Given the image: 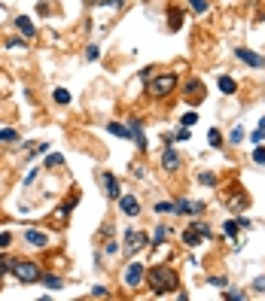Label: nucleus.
Masks as SVG:
<instances>
[{
    "instance_id": "1",
    "label": "nucleus",
    "mask_w": 265,
    "mask_h": 301,
    "mask_svg": "<svg viewBox=\"0 0 265 301\" xmlns=\"http://www.w3.org/2000/svg\"><path fill=\"white\" fill-rule=\"evenodd\" d=\"M144 280L150 283L152 295H168V292L177 289V274H174V268H168V265H152Z\"/></svg>"
},
{
    "instance_id": "2",
    "label": "nucleus",
    "mask_w": 265,
    "mask_h": 301,
    "mask_svg": "<svg viewBox=\"0 0 265 301\" xmlns=\"http://www.w3.org/2000/svg\"><path fill=\"white\" fill-rule=\"evenodd\" d=\"M9 274L19 283H37L43 277V268H40V262H34V259H12L9 262Z\"/></svg>"
},
{
    "instance_id": "3",
    "label": "nucleus",
    "mask_w": 265,
    "mask_h": 301,
    "mask_svg": "<svg viewBox=\"0 0 265 301\" xmlns=\"http://www.w3.org/2000/svg\"><path fill=\"white\" fill-rule=\"evenodd\" d=\"M144 277H147V265L144 262H128L125 265V271H122V280H125V286L128 289H140L144 286Z\"/></svg>"
},
{
    "instance_id": "4",
    "label": "nucleus",
    "mask_w": 265,
    "mask_h": 301,
    "mask_svg": "<svg viewBox=\"0 0 265 301\" xmlns=\"http://www.w3.org/2000/svg\"><path fill=\"white\" fill-rule=\"evenodd\" d=\"M204 237H210V225L207 222H201V219H195L186 232H183V243L186 246H198V243H204Z\"/></svg>"
},
{
    "instance_id": "5",
    "label": "nucleus",
    "mask_w": 265,
    "mask_h": 301,
    "mask_svg": "<svg viewBox=\"0 0 265 301\" xmlns=\"http://www.w3.org/2000/svg\"><path fill=\"white\" fill-rule=\"evenodd\" d=\"M174 88H177V76L174 73H162V76L152 79V95L155 98H165L168 92H174Z\"/></svg>"
},
{
    "instance_id": "6",
    "label": "nucleus",
    "mask_w": 265,
    "mask_h": 301,
    "mask_svg": "<svg viewBox=\"0 0 265 301\" xmlns=\"http://www.w3.org/2000/svg\"><path fill=\"white\" fill-rule=\"evenodd\" d=\"M98 183L104 186V195H107V198H119V195H122V186H119V180H116L110 170H101L98 173Z\"/></svg>"
},
{
    "instance_id": "7",
    "label": "nucleus",
    "mask_w": 265,
    "mask_h": 301,
    "mask_svg": "<svg viewBox=\"0 0 265 301\" xmlns=\"http://www.w3.org/2000/svg\"><path fill=\"white\" fill-rule=\"evenodd\" d=\"M128 128H131V140H134V146L140 149V152H147V134H144V122H140L137 116H131L128 119Z\"/></svg>"
},
{
    "instance_id": "8",
    "label": "nucleus",
    "mask_w": 265,
    "mask_h": 301,
    "mask_svg": "<svg viewBox=\"0 0 265 301\" xmlns=\"http://www.w3.org/2000/svg\"><path fill=\"white\" fill-rule=\"evenodd\" d=\"M174 213H183V216H201V213H204V204H201V201L180 198V201H174Z\"/></svg>"
},
{
    "instance_id": "9",
    "label": "nucleus",
    "mask_w": 265,
    "mask_h": 301,
    "mask_svg": "<svg viewBox=\"0 0 265 301\" xmlns=\"http://www.w3.org/2000/svg\"><path fill=\"white\" fill-rule=\"evenodd\" d=\"M116 201H119V210H122V216H140V201L134 198V195L122 192Z\"/></svg>"
},
{
    "instance_id": "10",
    "label": "nucleus",
    "mask_w": 265,
    "mask_h": 301,
    "mask_svg": "<svg viewBox=\"0 0 265 301\" xmlns=\"http://www.w3.org/2000/svg\"><path fill=\"white\" fill-rule=\"evenodd\" d=\"M235 58H238V61H244V64H250L253 70L265 67V58H262V55H256V52H250V49H244V46H241V49H235Z\"/></svg>"
},
{
    "instance_id": "11",
    "label": "nucleus",
    "mask_w": 265,
    "mask_h": 301,
    "mask_svg": "<svg viewBox=\"0 0 265 301\" xmlns=\"http://www.w3.org/2000/svg\"><path fill=\"white\" fill-rule=\"evenodd\" d=\"M147 243H150L147 232H125V250H128V253L140 250V246H147Z\"/></svg>"
},
{
    "instance_id": "12",
    "label": "nucleus",
    "mask_w": 265,
    "mask_h": 301,
    "mask_svg": "<svg viewBox=\"0 0 265 301\" xmlns=\"http://www.w3.org/2000/svg\"><path fill=\"white\" fill-rule=\"evenodd\" d=\"M183 98H186V100H192V103L204 100V85H201L198 79H189V82H186V88H183Z\"/></svg>"
},
{
    "instance_id": "13",
    "label": "nucleus",
    "mask_w": 265,
    "mask_h": 301,
    "mask_svg": "<svg viewBox=\"0 0 265 301\" xmlns=\"http://www.w3.org/2000/svg\"><path fill=\"white\" fill-rule=\"evenodd\" d=\"M25 243L43 250V246H49V234H46V232H37V228H25Z\"/></svg>"
},
{
    "instance_id": "14",
    "label": "nucleus",
    "mask_w": 265,
    "mask_h": 301,
    "mask_svg": "<svg viewBox=\"0 0 265 301\" xmlns=\"http://www.w3.org/2000/svg\"><path fill=\"white\" fill-rule=\"evenodd\" d=\"M15 28H19V33H22L25 40H34V37H37V25H34L28 15H19V19H15Z\"/></svg>"
},
{
    "instance_id": "15",
    "label": "nucleus",
    "mask_w": 265,
    "mask_h": 301,
    "mask_svg": "<svg viewBox=\"0 0 265 301\" xmlns=\"http://www.w3.org/2000/svg\"><path fill=\"white\" fill-rule=\"evenodd\" d=\"M162 167H165V170H177V167H180V155H177L171 146L162 152Z\"/></svg>"
},
{
    "instance_id": "16",
    "label": "nucleus",
    "mask_w": 265,
    "mask_h": 301,
    "mask_svg": "<svg viewBox=\"0 0 265 301\" xmlns=\"http://www.w3.org/2000/svg\"><path fill=\"white\" fill-rule=\"evenodd\" d=\"M107 131L113 137H122V140H131V128L128 125H122V122H107Z\"/></svg>"
},
{
    "instance_id": "17",
    "label": "nucleus",
    "mask_w": 265,
    "mask_h": 301,
    "mask_svg": "<svg viewBox=\"0 0 265 301\" xmlns=\"http://www.w3.org/2000/svg\"><path fill=\"white\" fill-rule=\"evenodd\" d=\"M217 85H220V92H223V95H235V92H238V82H235L232 76H226V73L217 79Z\"/></svg>"
},
{
    "instance_id": "18",
    "label": "nucleus",
    "mask_w": 265,
    "mask_h": 301,
    "mask_svg": "<svg viewBox=\"0 0 265 301\" xmlns=\"http://www.w3.org/2000/svg\"><path fill=\"white\" fill-rule=\"evenodd\" d=\"M168 237H171V225H158V228H155V234H152V240H150V243H155V246H162V243H165Z\"/></svg>"
},
{
    "instance_id": "19",
    "label": "nucleus",
    "mask_w": 265,
    "mask_h": 301,
    "mask_svg": "<svg viewBox=\"0 0 265 301\" xmlns=\"http://www.w3.org/2000/svg\"><path fill=\"white\" fill-rule=\"evenodd\" d=\"M40 280H43V286H46V289H52V292L64 286V280H61V277H55V274H43Z\"/></svg>"
},
{
    "instance_id": "20",
    "label": "nucleus",
    "mask_w": 265,
    "mask_h": 301,
    "mask_svg": "<svg viewBox=\"0 0 265 301\" xmlns=\"http://www.w3.org/2000/svg\"><path fill=\"white\" fill-rule=\"evenodd\" d=\"M0 143H19V131L15 128H0Z\"/></svg>"
},
{
    "instance_id": "21",
    "label": "nucleus",
    "mask_w": 265,
    "mask_h": 301,
    "mask_svg": "<svg viewBox=\"0 0 265 301\" xmlns=\"http://www.w3.org/2000/svg\"><path fill=\"white\" fill-rule=\"evenodd\" d=\"M52 100L61 103V107H67V103H70V92H67V88H55V92H52Z\"/></svg>"
},
{
    "instance_id": "22",
    "label": "nucleus",
    "mask_w": 265,
    "mask_h": 301,
    "mask_svg": "<svg viewBox=\"0 0 265 301\" xmlns=\"http://www.w3.org/2000/svg\"><path fill=\"white\" fill-rule=\"evenodd\" d=\"M101 58V46L98 43H88L85 46V61H98Z\"/></svg>"
},
{
    "instance_id": "23",
    "label": "nucleus",
    "mask_w": 265,
    "mask_h": 301,
    "mask_svg": "<svg viewBox=\"0 0 265 301\" xmlns=\"http://www.w3.org/2000/svg\"><path fill=\"white\" fill-rule=\"evenodd\" d=\"M223 298H228V301H244L247 292H244V289H223Z\"/></svg>"
},
{
    "instance_id": "24",
    "label": "nucleus",
    "mask_w": 265,
    "mask_h": 301,
    "mask_svg": "<svg viewBox=\"0 0 265 301\" xmlns=\"http://www.w3.org/2000/svg\"><path fill=\"white\" fill-rule=\"evenodd\" d=\"M241 140H244V125H235V128H232V134H228V143L238 146Z\"/></svg>"
},
{
    "instance_id": "25",
    "label": "nucleus",
    "mask_w": 265,
    "mask_h": 301,
    "mask_svg": "<svg viewBox=\"0 0 265 301\" xmlns=\"http://www.w3.org/2000/svg\"><path fill=\"white\" fill-rule=\"evenodd\" d=\"M180 125H186V128H192V125H198V113H195V110H189V113H183V119H180Z\"/></svg>"
},
{
    "instance_id": "26",
    "label": "nucleus",
    "mask_w": 265,
    "mask_h": 301,
    "mask_svg": "<svg viewBox=\"0 0 265 301\" xmlns=\"http://www.w3.org/2000/svg\"><path fill=\"white\" fill-rule=\"evenodd\" d=\"M207 140H210V146H214V149L223 146V134H220L217 128H210V131H207Z\"/></svg>"
},
{
    "instance_id": "27",
    "label": "nucleus",
    "mask_w": 265,
    "mask_h": 301,
    "mask_svg": "<svg viewBox=\"0 0 265 301\" xmlns=\"http://www.w3.org/2000/svg\"><path fill=\"white\" fill-rule=\"evenodd\" d=\"M189 9L195 15H204L207 12V0H189Z\"/></svg>"
},
{
    "instance_id": "28",
    "label": "nucleus",
    "mask_w": 265,
    "mask_h": 301,
    "mask_svg": "<svg viewBox=\"0 0 265 301\" xmlns=\"http://www.w3.org/2000/svg\"><path fill=\"white\" fill-rule=\"evenodd\" d=\"M168 19H171V22H168V28H171V31H180V28H183V15H180V12H171Z\"/></svg>"
},
{
    "instance_id": "29",
    "label": "nucleus",
    "mask_w": 265,
    "mask_h": 301,
    "mask_svg": "<svg viewBox=\"0 0 265 301\" xmlns=\"http://www.w3.org/2000/svg\"><path fill=\"white\" fill-rule=\"evenodd\" d=\"M61 165H64V155H58V152L46 155V167H61Z\"/></svg>"
},
{
    "instance_id": "30",
    "label": "nucleus",
    "mask_w": 265,
    "mask_h": 301,
    "mask_svg": "<svg viewBox=\"0 0 265 301\" xmlns=\"http://www.w3.org/2000/svg\"><path fill=\"white\" fill-rule=\"evenodd\" d=\"M9 262H12V259H6V256H0V289H3V277L9 274Z\"/></svg>"
},
{
    "instance_id": "31",
    "label": "nucleus",
    "mask_w": 265,
    "mask_h": 301,
    "mask_svg": "<svg viewBox=\"0 0 265 301\" xmlns=\"http://www.w3.org/2000/svg\"><path fill=\"white\" fill-rule=\"evenodd\" d=\"M198 183L201 186H217V176L210 173V170H204V173H198Z\"/></svg>"
},
{
    "instance_id": "32",
    "label": "nucleus",
    "mask_w": 265,
    "mask_h": 301,
    "mask_svg": "<svg viewBox=\"0 0 265 301\" xmlns=\"http://www.w3.org/2000/svg\"><path fill=\"white\" fill-rule=\"evenodd\" d=\"M155 213H171V216H177V213H174V201H162V204H155Z\"/></svg>"
},
{
    "instance_id": "33",
    "label": "nucleus",
    "mask_w": 265,
    "mask_h": 301,
    "mask_svg": "<svg viewBox=\"0 0 265 301\" xmlns=\"http://www.w3.org/2000/svg\"><path fill=\"white\" fill-rule=\"evenodd\" d=\"M253 165H265V146H259V143L253 149Z\"/></svg>"
},
{
    "instance_id": "34",
    "label": "nucleus",
    "mask_w": 265,
    "mask_h": 301,
    "mask_svg": "<svg viewBox=\"0 0 265 301\" xmlns=\"http://www.w3.org/2000/svg\"><path fill=\"white\" fill-rule=\"evenodd\" d=\"M207 283H210V286H217V289H226L228 286V280L220 274V277H207Z\"/></svg>"
},
{
    "instance_id": "35",
    "label": "nucleus",
    "mask_w": 265,
    "mask_h": 301,
    "mask_svg": "<svg viewBox=\"0 0 265 301\" xmlns=\"http://www.w3.org/2000/svg\"><path fill=\"white\" fill-rule=\"evenodd\" d=\"M6 46H9V49H25V37H9Z\"/></svg>"
},
{
    "instance_id": "36",
    "label": "nucleus",
    "mask_w": 265,
    "mask_h": 301,
    "mask_svg": "<svg viewBox=\"0 0 265 301\" xmlns=\"http://www.w3.org/2000/svg\"><path fill=\"white\" fill-rule=\"evenodd\" d=\"M104 253H107V256H116V253H119V243H116V240H107V243H104Z\"/></svg>"
},
{
    "instance_id": "37",
    "label": "nucleus",
    "mask_w": 265,
    "mask_h": 301,
    "mask_svg": "<svg viewBox=\"0 0 265 301\" xmlns=\"http://www.w3.org/2000/svg\"><path fill=\"white\" fill-rule=\"evenodd\" d=\"M98 6H116V9H122V6H125V0H98Z\"/></svg>"
},
{
    "instance_id": "38",
    "label": "nucleus",
    "mask_w": 265,
    "mask_h": 301,
    "mask_svg": "<svg viewBox=\"0 0 265 301\" xmlns=\"http://www.w3.org/2000/svg\"><path fill=\"white\" fill-rule=\"evenodd\" d=\"M223 232H226L228 237H235V234H238V222H226V225H223Z\"/></svg>"
},
{
    "instance_id": "39",
    "label": "nucleus",
    "mask_w": 265,
    "mask_h": 301,
    "mask_svg": "<svg viewBox=\"0 0 265 301\" xmlns=\"http://www.w3.org/2000/svg\"><path fill=\"white\" fill-rule=\"evenodd\" d=\"M265 140V128H256L253 134H250V143H262Z\"/></svg>"
},
{
    "instance_id": "40",
    "label": "nucleus",
    "mask_w": 265,
    "mask_h": 301,
    "mask_svg": "<svg viewBox=\"0 0 265 301\" xmlns=\"http://www.w3.org/2000/svg\"><path fill=\"white\" fill-rule=\"evenodd\" d=\"M9 243H12V234L9 232H0V250H6Z\"/></svg>"
},
{
    "instance_id": "41",
    "label": "nucleus",
    "mask_w": 265,
    "mask_h": 301,
    "mask_svg": "<svg viewBox=\"0 0 265 301\" xmlns=\"http://www.w3.org/2000/svg\"><path fill=\"white\" fill-rule=\"evenodd\" d=\"M174 140H189V128L180 125V128H177V134H174Z\"/></svg>"
},
{
    "instance_id": "42",
    "label": "nucleus",
    "mask_w": 265,
    "mask_h": 301,
    "mask_svg": "<svg viewBox=\"0 0 265 301\" xmlns=\"http://www.w3.org/2000/svg\"><path fill=\"white\" fill-rule=\"evenodd\" d=\"M253 289H256L259 295H265V277H256V280H253Z\"/></svg>"
},
{
    "instance_id": "43",
    "label": "nucleus",
    "mask_w": 265,
    "mask_h": 301,
    "mask_svg": "<svg viewBox=\"0 0 265 301\" xmlns=\"http://www.w3.org/2000/svg\"><path fill=\"white\" fill-rule=\"evenodd\" d=\"M37 173H40V167H31V173H28V176H25V186H31V183H34V180H37Z\"/></svg>"
},
{
    "instance_id": "44",
    "label": "nucleus",
    "mask_w": 265,
    "mask_h": 301,
    "mask_svg": "<svg viewBox=\"0 0 265 301\" xmlns=\"http://www.w3.org/2000/svg\"><path fill=\"white\" fill-rule=\"evenodd\" d=\"M92 295H95V298H107V286H95Z\"/></svg>"
},
{
    "instance_id": "45",
    "label": "nucleus",
    "mask_w": 265,
    "mask_h": 301,
    "mask_svg": "<svg viewBox=\"0 0 265 301\" xmlns=\"http://www.w3.org/2000/svg\"><path fill=\"white\" fill-rule=\"evenodd\" d=\"M85 3H98V0H85Z\"/></svg>"
}]
</instances>
